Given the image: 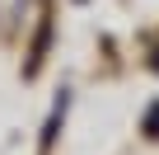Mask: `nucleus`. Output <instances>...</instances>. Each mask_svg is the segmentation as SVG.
Wrapping results in <instances>:
<instances>
[{"label": "nucleus", "mask_w": 159, "mask_h": 155, "mask_svg": "<svg viewBox=\"0 0 159 155\" xmlns=\"http://www.w3.org/2000/svg\"><path fill=\"white\" fill-rule=\"evenodd\" d=\"M145 132L159 136V104H150V113H145Z\"/></svg>", "instance_id": "1"}]
</instances>
